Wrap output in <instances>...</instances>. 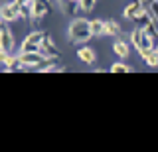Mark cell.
I'll return each mask as SVG.
<instances>
[{
    "label": "cell",
    "instance_id": "obj_2",
    "mask_svg": "<svg viewBox=\"0 0 158 152\" xmlns=\"http://www.w3.org/2000/svg\"><path fill=\"white\" fill-rule=\"evenodd\" d=\"M131 43L135 46V50L140 53L142 57H144L148 51L156 50V42L152 40V36L144 30V28H135V30H132V34H131Z\"/></svg>",
    "mask_w": 158,
    "mask_h": 152
},
{
    "label": "cell",
    "instance_id": "obj_20",
    "mask_svg": "<svg viewBox=\"0 0 158 152\" xmlns=\"http://www.w3.org/2000/svg\"><path fill=\"white\" fill-rule=\"evenodd\" d=\"M111 71H113V73H123V71H132V69L127 65V63L117 61V63H113V65H111Z\"/></svg>",
    "mask_w": 158,
    "mask_h": 152
},
{
    "label": "cell",
    "instance_id": "obj_7",
    "mask_svg": "<svg viewBox=\"0 0 158 152\" xmlns=\"http://www.w3.org/2000/svg\"><path fill=\"white\" fill-rule=\"evenodd\" d=\"M57 6L65 16H71V18H77L79 10H83L81 2H77V0H57Z\"/></svg>",
    "mask_w": 158,
    "mask_h": 152
},
{
    "label": "cell",
    "instance_id": "obj_6",
    "mask_svg": "<svg viewBox=\"0 0 158 152\" xmlns=\"http://www.w3.org/2000/svg\"><path fill=\"white\" fill-rule=\"evenodd\" d=\"M20 60L24 63V69H36L46 57H44L40 51H30V53H20Z\"/></svg>",
    "mask_w": 158,
    "mask_h": 152
},
{
    "label": "cell",
    "instance_id": "obj_1",
    "mask_svg": "<svg viewBox=\"0 0 158 152\" xmlns=\"http://www.w3.org/2000/svg\"><path fill=\"white\" fill-rule=\"evenodd\" d=\"M67 36H69V42H73V43H87L93 38L91 20H85V18H73V22L69 24Z\"/></svg>",
    "mask_w": 158,
    "mask_h": 152
},
{
    "label": "cell",
    "instance_id": "obj_3",
    "mask_svg": "<svg viewBox=\"0 0 158 152\" xmlns=\"http://www.w3.org/2000/svg\"><path fill=\"white\" fill-rule=\"evenodd\" d=\"M12 50H14V36L8 28V22H4L0 26V57L8 55Z\"/></svg>",
    "mask_w": 158,
    "mask_h": 152
},
{
    "label": "cell",
    "instance_id": "obj_19",
    "mask_svg": "<svg viewBox=\"0 0 158 152\" xmlns=\"http://www.w3.org/2000/svg\"><path fill=\"white\" fill-rule=\"evenodd\" d=\"M46 36H48V34L44 32V30H36V32L28 34L26 38H30V40H32V42H36V43H40V46H42V40H44V38H46Z\"/></svg>",
    "mask_w": 158,
    "mask_h": 152
},
{
    "label": "cell",
    "instance_id": "obj_9",
    "mask_svg": "<svg viewBox=\"0 0 158 152\" xmlns=\"http://www.w3.org/2000/svg\"><path fill=\"white\" fill-rule=\"evenodd\" d=\"M144 10V2H140V0H131V2L125 6V10H123V16L127 18V20L135 22V18Z\"/></svg>",
    "mask_w": 158,
    "mask_h": 152
},
{
    "label": "cell",
    "instance_id": "obj_15",
    "mask_svg": "<svg viewBox=\"0 0 158 152\" xmlns=\"http://www.w3.org/2000/svg\"><path fill=\"white\" fill-rule=\"evenodd\" d=\"M30 51H40V43L26 38V40L22 42V46H20V53H30Z\"/></svg>",
    "mask_w": 158,
    "mask_h": 152
},
{
    "label": "cell",
    "instance_id": "obj_17",
    "mask_svg": "<svg viewBox=\"0 0 158 152\" xmlns=\"http://www.w3.org/2000/svg\"><path fill=\"white\" fill-rule=\"evenodd\" d=\"M142 60H144V63L148 67H158V50H152V51H148L144 57H142Z\"/></svg>",
    "mask_w": 158,
    "mask_h": 152
},
{
    "label": "cell",
    "instance_id": "obj_11",
    "mask_svg": "<svg viewBox=\"0 0 158 152\" xmlns=\"http://www.w3.org/2000/svg\"><path fill=\"white\" fill-rule=\"evenodd\" d=\"M65 67L59 63V57H46L40 65L36 67V71H63Z\"/></svg>",
    "mask_w": 158,
    "mask_h": 152
},
{
    "label": "cell",
    "instance_id": "obj_22",
    "mask_svg": "<svg viewBox=\"0 0 158 152\" xmlns=\"http://www.w3.org/2000/svg\"><path fill=\"white\" fill-rule=\"evenodd\" d=\"M16 4H24V2H28V0H14Z\"/></svg>",
    "mask_w": 158,
    "mask_h": 152
},
{
    "label": "cell",
    "instance_id": "obj_8",
    "mask_svg": "<svg viewBox=\"0 0 158 152\" xmlns=\"http://www.w3.org/2000/svg\"><path fill=\"white\" fill-rule=\"evenodd\" d=\"M0 63H2V67H4V71H22L24 69V63L22 60H20V53L18 55H4V57H0Z\"/></svg>",
    "mask_w": 158,
    "mask_h": 152
},
{
    "label": "cell",
    "instance_id": "obj_10",
    "mask_svg": "<svg viewBox=\"0 0 158 152\" xmlns=\"http://www.w3.org/2000/svg\"><path fill=\"white\" fill-rule=\"evenodd\" d=\"M40 53H42L44 57H59V50H57V46L53 43L52 40V36H48L42 40V46H40Z\"/></svg>",
    "mask_w": 158,
    "mask_h": 152
},
{
    "label": "cell",
    "instance_id": "obj_16",
    "mask_svg": "<svg viewBox=\"0 0 158 152\" xmlns=\"http://www.w3.org/2000/svg\"><path fill=\"white\" fill-rule=\"evenodd\" d=\"M91 32L93 36H105V20H91Z\"/></svg>",
    "mask_w": 158,
    "mask_h": 152
},
{
    "label": "cell",
    "instance_id": "obj_21",
    "mask_svg": "<svg viewBox=\"0 0 158 152\" xmlns=\"http://www.w3.org/2000/svg\"><path fill=\"white\" fill-rule=\"evenodd\" d=\"M79 2H81V8H83V12H91L93 8H95L97 0H79Z\"/></svg>",
    "mask_w": 158,
    "mask_h": 152
},
{
    "label": "cell",
    "instance_id": "obj_4",
    "mask_svg": "<svg viewBox=\"0 0 158 152\" xmlns=\"http://www.w3.org/2000/svg\"><path fill=\"white\" fill-rule=\"evenodd\" d=\"M0 18H2V22H16L22 18V14H20V4H16L12 0V2H6L0 6Z\"/></svg>",
    "mask_w": 158,
    "mask_h": 152
},
{
    "label": "cell",
    "instance_id": "obj_14",
    "mask_svg": "<svg viewBox=\"0 0 158 152\" xmlns=\"http://www.w3.org/2000/svg\"><path fill=\"white\" fill-rule=\"evenodd\" d=\"M105 36L118 38V36H121V24H118L117 20H107L105 22Z\"/></svg>",
    "mask_w": 158,
    "mask_h": 152
},
{
    "label": "cell",
    "instance_id": "obj_18",
    "mask_svg": "<svg viewBox=\"0 0 158 152\" xmlns=\"http://www.w3.org/2000/svg\"><path fill=\"white\" fill-rule=\"evenodd\" d=\"M146 8H148V12H150L152 20H154V22L158 24V0H148Z\"/></svg>",
    "mask_w": 158,
    "mask_h": 152
},
{
    "label": "cell",
    "instance_id": "obj_13",
    "mask_svg": "<svg viewBox=\"0 0 158 152\" xmlns=\"http://www.w3.org/2000/svg\"><path fill=\"white\" fill-rule=\"evenodd\" d=\"M113 51H115L117 57H121V60H127L128 53H131V46L125 42V40H117L113 43Z\"/></svg>",
    "mask_w": 158,
    "mask_h": 152
},
{
    "label": "cell",
    "instance_id": "obj_12",
    "mask_svg": "<svg viewBox=\"0 0 158 152\" xmlns=\"http://www.w3.org/2000/svg\"><path fill=\"white\" fill-rule=\"evenodd\" d=\"M77 57H79V61L87 63V65H93V63L97 61V53H95V50H93V47H89V46L79 47V50H77Z\"/></svg>",
    "mask_w": 158,
    "mask_h": 152
},
{
    "label": "cell",
    "instance_id": "obj_5",
    "mask_svg": "<svg viewBox=\"0 0 158 152\" xmlns=\"http://www.w3.org/2000/svg\"><path fill=\"white\" fill-rule=\"evenodd\" d=\"M49 16V0H32V22L40 24Z\"/></svg>",
    "mask_w": 158,
    "mask_h": 152
}]
</instances>
